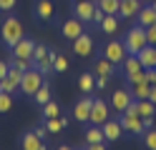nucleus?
Here are the masks:
<instances>
[{"mask_svg": "<svg viewBox=\"0 0 156 150\" xmlns=\"http://www.w3.org/2000/svg\"><path fill=\"white\" fill-rule=\"evenodd\" d=\"M20 38H25V30H23V23L18 20L15 15H8L3 23H0V40L8 45V48H13Z\"/></svg>", "mask_w": 156, "mask_h": 150, "instance_id": "obj_1", "label": "nucleus"}, {"mask_svg": "<svg viewBox=\"0 0 156 150\" xmlns=\"http://www.w3.org/2000/svg\"><path fill=\"white\" fill-rule=\"evenodd\" d=\"M146 45H149V38H146V28H141V25H133L123 35V48L129 55H139V50H144Z\"/></svg>", "mask_w": 156, "mask_h": 150, "instance_id": "obj_2", "label": "nucleus"}, {"mask_svg": "<svg viewBox=\"0 0 156 150\" xmlns=\"http://www.w3.org/2000/svg\"><path fill=\"white\" fill-rule=\"evenodd\" d=\"M43 80H45V75H43L35 65H33L30 70H25V73H23V78H20V93L33 98V95H35V90L43 85Z\"/></svg>", "mask_w": 156, "mask_h": 150, "instance_id": "obj_3", "label": "nucleus"}, {"mask_svg": "<svg viewBox=\"0 0 156 150\" xmlns=\"http://www.w3.org/2000/svg\"><path fill=\"white\" fill-rule=\"evenodd\" d=\"M129 55L126 53V48H123V40H108V43L103 45V58H108L111 63H123V58Z\"/></svg>", "mask_w": 156, "mask_h": 150, "instance_id": "obj_4", "label": "nucleus"}, {"mask_svg": "<svg viewBox=\"0 0 156 150\" xmlns=\"http://www.w3.org/2000/svg\"><path fill=\"white\" fill-rule=\"evenodd\" d=\"M119 123H121V128H123V133L144 135V120H141V115H126V113H121Z\"/></svg>", "mask_w": 156, "mask_h": 150, "instance_id": "obj_5", "label": "nucleus"}, {"mask_svg": "<svg viewBox=\"0 0 156 150\" xmlns=\"http://www.w3.org/2000/svg\"><path fill=\"white\" fill-rule=\"evenodd\" d=\"M108 103L106 100H93V105H91V118H88V123H93V125H103L106 120H108Z\"/></svg>", "mask_w": 156, "mask_h": 150, "instance_id": "obj_6", "label": "nucleus"}, {"mask_svg": "<svg viewBox=\"0 0 156 150\" xmlns=\"http://www.w3.org/2000/svg\"><path fill=\"white\" fill-rule=\"evenodd\" d=\"M73 53H76L78 58H88V55L93 53V38H91L88 33H81V35L73 40Z\"/></svg>", "mask_w": 156, "mask_h": 150, "instance_id": "obj_7", "label": "nucleus"}, {"mask_svg": "<svg viewBox=\"0 0 156 150\" xmlns=\"http://www.w3.org/2000/svg\"><path fill=\"white\" fill-rule=\"evenodd\" d=\"M93 10H96V3H93V0H78V3H73V15L81 20V23H91Z\"/></svg>", "mask_w": 156, "mask_h": 150, "instance_id": "obj_8", "label": "nucleus"}, {"mask_svg": "<svg viewBox=\"0 0 156 150\" xmlns=\"http://www.w3.org/2000/svg\"><path fill=\"white\" fill-rule=\"evenodd\" d=\"M91 105H93V98H81L78 103L73 105V118L78 120V123H88V118H91Z\"/></svg>", "mask_w": 156, "mask_h": 150, "instance_id": "obj_9", "label": "nucleus"}, {"mask_svg": "<svg viewBox=\"0 0 156 150\" xmlns=\"http://www.w3.org/2000/svg\"><path fill=\"white\" fill-rule=\"evenodd\" d=\"M133 100V95H131V90H126V88H119V90H113V95H111V105L119 110V115L123 113L126 108H129V103Z\"/></svg>", "mask_w": 156, "mask_h": 150, "instance_id": "obj_10", "label": "nucleus"}, {"mask_svg": "<svg viewBox=\"0 0 156 150\" xmlns=\"http://www.w3.org/2000/svg\"><path fill=\"white\" fill-rule=\"evenodd\" d=\"M33 48H35V43H33L30 38H20V40L10 48V55H13V58H30V60H33Z\"/></svg>", "mask_w": 156, "mask_h": 150, "instance_id": "obj_11", "label": "nucleus"}, {"mask_svg": "<svg viewBox=\"0 0 156 150\" xmlns=\"http://www.w3.org/2000/svg\"><path fill=\"white\" fill-rule=\"evenodd\" d=\"M101 130H103V138L108 140V143H119V138L123 135V128H121V123L119 120H106V123L101 125Z\"/></svg>", "mask_w": 156, "mask_h": 150, "instance_id": "obj_12", "label": "nucleus"}, {"mask_svg": "<svg viewBox=\"0 0 156 150\" xmlns=\"http://www.w3.org/2000/svg\"><path fill=\"white\" fill-rule=\"evenodd\" d=\"M61 33H63V38H66V40H76L78 35L83 33V23H81V20H78V18L73 15V18H68L66 23H63Z\"/></svg>", "mask_w": 156, "mask_h": 150, "instance_id": "obj_13", "label": "nucleus"}, {"mask_svg": "<svg viewBox=\"0 0 156 150\" xmlns=\"http://www.w3.org/2000/svg\"><path fill=\"white\" fill-rule=\"evenodd\" d=\"M121 70H123L126 80H131L133 75L144 73V68H141V63H139V58H136V55H126V58H123V63H121Z\"/></svg>", "mask_w": 156, "mask_h": 150, "instance_id": "obj_14", "label": "nucleus"}, {"mask_svg": "<svg viewBox=\"0 0 156 150\" xmlns=\"http://www.w3.org/2000/svg\"><path fill=\"white\" fill-rule=\"evenodd\" d=\"M20 148L23 150H48L45 148V143L41 138H38L33 130H28V133H23V138H20Z\"/></svg>", "mask_w": 156, "mask_h": 150, "instance_id": "obj_15", "label": "nucleus"}, {"mask_svg": "<svg viewBox=\"0 0 156 150\" xmlns=\"http://www.w3.org/2000/svg\"><path fill=\"white\" fill-rule=\"evenodd\" d=\"M139 8H141L139 0H121V5H119V18H121V20H131V18H136Z\"/></svg>", "mask_w": 156, "mask_h": 150, "instance_id": "obj_16", "label": "nucleus"}, {"mask_svg": "<svg viewBox=\"0 0 156 150\" xmlns=\"http://www.w3.org/2000/svg\"><path fill=\"white\" fill-rule=\"evenodd\" d=\"M139 63H141V68L144 70H149V68H156V48L154 45H146L144 50H139Z\"/></svg>", "mask_w": 156, "mask_h": 150, "instance_id": "obj_17", "label": "nucleus"}, {"mask_svg": "<svg viewBox=\"0 0 156 150\" xmlns=\"http://www.w3.org/2000/svg\"><path fill=\"white\" fill-rule=\"evenodd\" d=\"M53 13H55V8H53L51 0H38V3H35V15H38V20L48 23V20H53Z\"/></svg>", "mask_w": 156, "mask_h": 150, "instance_id": "obj_18", "label": "nucleus"}, {"mask_svg": "<svg viewBox=\"0 0 156 150\" xmlns=\"http://www.w3.org/2000/svg\"><path fill=\"white\" fill-rule=\"evenodd\" d=\"M136 18H139V25H141V28H149V25L156 23V10H154L151 5H141L139 13H136Z\"/></svg>", "mask_w": 156, "mask_h": 150, "instance_id": "obj_19", "label": "nucleus"}, {"mask_svg": "<svg viewBox=\"0 0 156 150\" xmlns=\"http://www.w3.org/2000/svg\"><path fill=\"white\" fill-rule=\"evenodd\" d=\"M66 125H68V118H45V128H48V133L51 135H58V133H63L66 130Z\"/></svg>", "mask_w": 156, "mask_h": 150, "instance_id": "obj_20", "label": "nucleus"}, {"mask_svg": "<svg viewBox=\"0 0 156 150\" xmlns=\"http://www.w3.org/2000/svg\"><path fill=\"white\" fill-rule=\"evenodd\" d=\"M93 75H113V63L108 58H98L93 63Z\"/></svg>", "mask_w": 156, "mask_h": 150, "instance_id": "obj_21", "label": "nucleus"}, {"mask_svg": "<svg viewBox=\"0 0 156 150\" xmlns=\"http://www.w3.org/2000/svg\"><path fill=\"white\" fill-rule=\"evenodd\" d=\"M119 20H121L119 15H103V20H101V25H98V28L103 30L106 35H113L116 30H119Z\"/></svg>", "mask_w": 156, "mask_h": 150, "instance_id": "obj_22", "label": "nucleus"}, {"mask_svg": "<svg viewBox=\"0 0 156 150\" xmlns=\"http://www.w3.org/2000/svg\"><path fill=\"white\" fill-rule=\"evenodd\" d=\"M78 88H81V93H93V88H96V75L93 73H83L81 78H78Z\"/></svg>", "mask_w": 156, "mask_h": 150, "instance_id": "obj_23", "label": "nucleus"}, {"mask_svg": "<svg viewBox=\"0 0 156 150\" xmlns=\"http://www.w3.org/2000/svg\"><path fill=\"white\" fill-rule=\"evenodd\" d=\"M96 5H98L106 15H119V5H121V0H96Z\"/></svg>", "mask_w": 156, "mask_h": 150, "instance_id": "obj_24", "label": "nucleus"}, {"mask_svg": "<svg viewBox=\"0 0 156 150\" xmlns=\"http://www.w3.org/2000/svg\"><path fill=\"white\" fill-rule=\"evenodd\" d=\"M86 143H106L101 125H91L88 130H86Z\"/></svg>", "mask_w": 156, "mask_h": 150, "instance_id": "obj_25", "label": "nucleus"}, {"mask_svg": "<svg viewBox=\"0 0 156 150\" xmlns=\"http://www.w3.org/2000/svg\"><path fill=\"white\" fill-rule=\"evenodd\" d=\"M141 138H144V148L146 150H156V128H146Z\"/></svg>", "mask_w": 156, "mask_h": 150, "instance_id": "obj_26", "label": "nucleus"}, {"mask_svg": "<svg viewBox=\"0 0 156 150\" xmlns=\"http://www.w3.org/2000/svg\"><path fill=\"white\" fill-rule=\"evenodd\" d=\"M154 113H156V105L151 100H139V115L141 118H154Z\"/></svg>", "mask_w": 156, "mask_h": 150, "instance_id": "obj_27", "label": "nucleus"}, {"mask_svg": "<svg viewBox=\"0 0 156 150\" xmlns=\"http://www.w3.org/2000/svg\"><path fill=\"white\" fill-rule=\"evenodd\" d=\"M33 98H35V103H38V105H45L48 100H51V88H48V85H41V88L35 90V95H33Z\"/></svg>", "mask_w": 156, "mask_h": 150, "instance_id": "obj_28", "label": "nucleus"}, {"mask_svg": "<svg viewBox=\"0 0 156 150\" xmlns=\"http://www.w3.org/2000/svg\"><path fill=\"white\" fill-rule=\"evenodd\" d=\"M58 115H61V105L53 103V100H48L43 105V118H58Z\"/></svg>", "mask_w": 156, "mask_h": 150, "instance_id": "obj_29", "label": "nucleus"}, {"mask_svg": "<svg viewBox=\"0 0 156 150\" xmlns=\"http://www.w3.org/2000/svg\"><path fill=\"white\" fill-rule=\"evenodd\" d=\"M10 63H13L18 70H20V73H25V70H30V68H33V60H30V58H13Z\"/></svg>", "mask_w": 156, "mask_h": 150, "instance_id": "obj_30", "label": "nucleus"}, {"mask_svg": "<svg viewBox=\"0 0 156 150\" xmlns=\"http://www.w3.org/2000/svg\"><path fill=\"white\" fill-rule=\"evenodd\" d=\"M10 108H13V95L10 93H0V115L8 113Z\"/></svg>", "mask_w": 156, "mask_h": 150, "instance_id": "obj_31", "label": "nucleus"}, {"mask_svg": "<svg viewBox=\"0 0 156 150\" xmlns=\"http://www.w3.org/2000/svg\"><path fill=\"white\" fill-rule=\"evenodd\" d=\"M43 58H48V48L43 43H35V48H33V65L38 63V60H43Z\"/></svg>", "mask_w": 156, "mask_h": 150, "instance_id": "obj_32", "label": "nucleus"}, {"mask_svg": "<svg viewBox=\"0 0 156 150\" xmlns=\"http://www.w3.org/2000/svg\"><path fill=\"white\" fill-rule=\"evenodd\" d=\"M53 70H55V73H66V70H68V58H66V55H55Z\"/></svg>", "mask_w": 156, "mask_h": 150, "instance_id": "obj_33", "label": "nucleus"}, {"mask_svg": "<svg viewBox=\"0 0 156 150\" xmlns=\"http://www.w3.org/2000/svg\"><path fill=\"white\" fill-rule=\"evenodd\" d=\"M111 78H113V75H96V88H98V90H106V88L111 85Z\"/></svg>", "mask_w": 156, "mask_h": 150, "instance_id": "obj_34", "label": "nucleus"}, {"mask_svg": "<svg viewBox=\"0 0 156 150\" xmlns=\"http://www.w3.org/2000/svg\"><path fill=\"white\" fill-rule=\"evenodd\" d=\"M146 38H149V45H154V48H156V23L146 28Z\"/></svg>", "mask_w": 156, "mask_h": 150, "instance_id": "obj_35", "label": "nucleus"}, {"mask_svg": "<svg viewBox=\"0 0 156 150\" xmlns=\"http://www.w3.org/2000/svg\"><path fill=\"white\" fill-rule=\"evenodd\" d=\"M103 10L98 8V5H96V10H93V15H91V23H96V25H101V20H103Z\"/></svg>", "mask_w": 156, "mask_h": 150, "instance_id": "obj_36", "label": "nucleus"}, {"mask_svg": "<svg viewBox=\"0 0 156 150\" xmlns=\"http://www.w3.org/2000/svg\"><path fill=\"white\" fill-rule=\"evenodd\" d=\"M33 133H35V135H38V138H41V140H45V138H48V135H51V133H48V128H45V125H38V128H35V130H33Z\"/></svg>", "mask_w": 156, "mask_h": 150, "instance_id": "obj_37", "label": "nucleus"}, {"mask_svg": "<svg viewBox=\"0 0 156 150\" xmlns=\"http://www.w3.org/2000/svg\"><path fill=\"white\" fill-rule=\"evenodd\" d=\"M15 3H18V0H0V10H5V13H8V10L15 8Z\"/></svg>", "mask_w": 156, "mask_h": 150, "instance_id": "obj_38", "label": "nucleus"}, {"mask_svg": "<svg viewBox=\"0 0 156 150\" xmlns=\"http://www.w3.org/2000/svg\"><path fill=\"white\" fill-rule=\"evenodd\" d=\"M8 70H10V63H8V60H0V80L8 75Z\"/></svg>", "mask_w": 156, "mask_h": 150, "instance_id": "obj_39", "label": "nucleus"}, {"mask_svg": "<svg viewBox=\"0 0 156 150\" xmlns=\"http://www.w3.org/2000/svg\"><path fill=\"white\" fill-rule=\"evenodd\" d=\"M86 150H106L103 143H86Z\"/></svg>", "mask_w": 156, "mask_h": 150, "instance_id": "obj_40", "label": "nucleus"}, {"mask_svg": "<svg viewBox=\"0 0 156 150\" xmlns=\"http://www.w3.org/2000/svg\"><path fill=\"white\" fill-rule=\"evenodd\" d=\"M146 100H151V103L156 105V85H151V90H149V98H146Z\"/></svg>", "mask_w": 156, "mask_h": 150, "instance_id": "obj_41", "label": "nucleus"}, {"mask_svg": "<svg viewBox=\"0 0 156 150\" xmlns=\"http://www.w3.org/2000/svg\"><path fill=\"white\" fill-rule=\"evenodd\" d=\"M58 150H73L71 145H61V148H58Z\"/></svg>", "mask_w": 156, "mask_h": 150, "instance_id": "obj_42", "label": "nucleus"}, {"mask_svg": "<svg viewBox=\"0 0 156 150\" xmlns=\"http://www.w3.org/2000/svg\"><path fill=\"white\" fill-rule=\"evenodd\" d=\"M149 5H151V8H154V10H156V0H154V3H149Z\"/></svg>", "mask_w": 156, "mask_h": 150, "instance_id": "obj_43", "label": "nucleus"}, {"mask_svg": "<svg viewBox=\"0 0 156 150\" xmlns=\"http://www.w3.org/2000/svg\"><path fill=\"white\" fill-rule=\"evenodd\" d=\"M139 3H146V0H139Z\"/></svg>", "mask_w": 156, "mask_h": 150, "instance_id": "obj_44", "label": "nucleus"}, {"mask_svg": "<svg viewBox=\"0 0 156 150\" xmlns=\"http://www.w3.org/2000/svg\"><path fill=\"white\" fill-rule=\"evenodd\" d=\"M73 3H78V0H73Z\"/></svg>", "mask_w": 156, "mask_h": 150, "instance_id": "obj_45", "label": "nucleus"}, {"mask_svg": "<svg viewBox=\"0 0 156 150\" xmlns=\"http://www.w3.org/2000/svg\"><path fill=\"white\" fill-rule=\"evenodd\" d=\"M81 150H86V148H81Z\"/></svg>", "mask_w": 156, "mask_h": 150, "instance_id": "obj_46", "label": "nucleus"}]
</instances>
